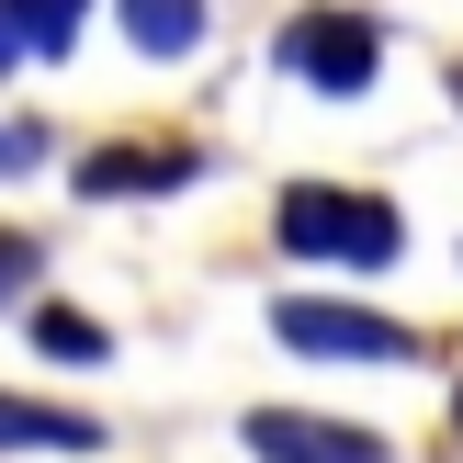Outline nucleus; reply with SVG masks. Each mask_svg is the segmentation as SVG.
Segmentation results:
<instances>
[{
	"label": "nucleus",
	"instance_id": "1",
	"mask_svg": "<svg viewBox=\"0 0 463 463\" xmlns=\"http://www.w3.org/2000/svg\"><path fill=\"white\" fill-rule=\"evenodd\" d=\"M271 238L294 249V260H328V271H396L407 226L384 193H328V181H294L283 215H271Z\"/></svg>",
	"mask_w": 463,
	"mask_h": 463
},
{
	"label": "nucleus",
	"instance_id": "2",
	"mask_svg": "<svg viewBox=\"0 0 463 463\" xmlns=\"http://www.w3.org/2000/svg\"><path fill=\"white\" fill-rule=\"evenodd\" d=\"M271 339L294 362H419V328L384 317V306H351V294H283Z\"/></svg>",
	"mask_w": 463,
	"mask_h": 463
},
{
	"label": "nucleus",
	"instance_id": "3",
	"mask_svg": "<svg viewBox=\"0 0 463 463\" xmlns=\"http://www.w3.org/2000/svg\"><path fill=\"white\" fill-rule=\"evenodd\" d=\"M283 68L306 90H328V102H362L373 90V68H384V34L362 12H294L283 23Z\"/></svg>",
	"mask_w": 463,
	"mask_h": 463
},
{
	"label": "nucleus",
	"instance_id": "4",
	"mask_svg": "<svg viewBox=\"0 0 463 463\" xmlns=\"http://www.w3.org/2000/svg\"><path fill=\"white\" fill-rule=\"evenodd\" d=\"M238 441L260 463H384V441L362 419H317V407H249Z\"/></svg>",
	"mask_w": 463,
	"mask_h": 463
},
{
	"label": "nucleus",
	"instance_id": "5",
	"mask_svg": "<svg viewBox=\"0 0 463 463\" xmlns=\"http://www.w3.org/2000/svg\"><path fill=\"white\" fill-rule=\"evenodd\" d=\"M193 170H203V147H193V136H147V147L125 136V147H90V158H80V193H90V203H125V193H181Z\"/></svg>",
	"mask_w": 463,
	"mask_h": 463
},
{
	"label": "nucleus",
	"instance_id": "6",
	"mask_svg": "<svg viewBox=\"0 0 463 463\" xmlns=\"http://www.w3.org/2000/svg\"><path fill=\"white\" fill-rule=\"evenodd\" d=\"M113 430L90 407H45V396H0V452H102Z\"/></svg>",
	"mask_w": 463,
	"mask_h": 463
},
{
	"label": "nucleus",
	"instance_id": "7",
	"mask_svg": "<svg viewBox=\"0 0 463 463\" xmlns=\"http://www.w3.org/2000/svg\"><path fill=\"white\" fill-rule=\"evenodd\" d=\"M125 34H136V57H193L203 0H125Z\"/></svg>",
	"mask_w": 463,
	"mask_h": 463
},
{
	"label": "nucleus",
	"instance_id": "8",
	"mask_svg": "<svg viewBox=\"0 0 463 463\" xmlns=\"http://www.w3.org/2000/svg\"><path fill=\"white\" fill-rule=\"evenodd\" d=\"M34 339H45V362H68V373H102L113 362L102 317H80V306H34Z\"/></svg>",
	"mask_w": 463,
	"mask_h": 463
},
{
	"label": "nucleus",
	"instance_id": "9",
	"mask_svg": "<svg viewBox=\"0 0 463 463\" xmlns=\"http://www.w3.org/2000/svg\"><path fill=\"white\" fill-rule=\"evenodd\" d=\"M12 23H23V45H34V57H68V45H80V23H90V0H12Z\"/></svg>",
	"mask_w": 463,
	"mask_h": 463
},
{
	"label": "nucleus",
	"instance_id": "10",
	"mask_svg": "<svg viewBox=\"0 0 463 463\" xmlns=\"http://www.w3.org/2000/svg\"><path fill=\"white\" fill-rule=\"evenodd\" d=\"M34 271H45V249L23 238V226H0V306H12V294H34Z\"/></svg>",
	"mask_w": 463,
	"mask_h": 463
},
{
	"label": "nucleus",
	"instance_id": "11",
	"mask_svg": "<svg viewBox=\"0 0 463 463\" xmlns=\"http://www.w3.org/2000/svg\"><path fill=\"white\" fill-rule=\"evenodd\" d=\"M452 430H463V384H452Z\"/></svg>",
	"mask_w": 463,
	"mask_h": 463
}]
</instances>
